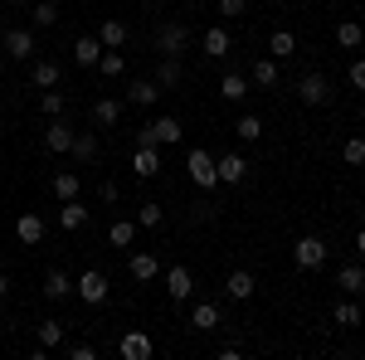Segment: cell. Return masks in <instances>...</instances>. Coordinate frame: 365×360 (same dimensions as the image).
Returning a JSON list of instances; mask_svg holds the SVG:
<instances>
[{
    "mask_svg": "<svg viewBox=\"0 0 365 360\" xmlns=\"http://www.w3.org/2000/svg\"><path fill=\"white\" fill-rule=\"evenodd\" d=\"M351 88L365 93V58H351Z\"/></svg>",
    "mask_w": 365,
    "mask_h": 360,
    "instance_id": "cell-42",
    "label": "cell"
},
{
    "mask_svg": "<svg viewBox=\"0 0 365 360\" xmlns=\"http://www.w3.org/2000/svg\"><path fill=\"white\" fill-rule=\"evenodd\" d=\"M190 292H195V273H190L185 263L166 268V297L170 302H190Z\"/></svg>",
    "mask_w": 365,
    "mask_h": 360,
    "instance_id": "cell-6",
    "label": "cell"
},
{
    "mask_svg": "<svg viewBox=\"0 0 365 360\" xmlns=\"http://www.w3.org/2000/svg\"><path fill=\"white\" fill-rule=\"evenodd\" d=\"M336 44H341V49H361V44H365V25H361V20H341V25H336Z\"/></svg>",
    "mask_w": 365,
    "mask_h": 360,
    "instance_id": "cell-28",
    "label": "cell"
},
{
    "mask_svg": "<svg viewBox=\"0 0 365 360\" xmlns=\"http://www.w3.org/2000/svg\"><path fill=\"white\" fill-rule=\"evenodd\" d=\"M161 220H166L161 205H141L137 210V229H161Z\"/></svg>",
    "mask_w": 365,
    "mask_h": 360,
    "instance_id": "cell-41",
    "label": "cell"
},
{
    "mask_svg": "<svg viewBox=\"0 0 365 360\" xmlns=\"http://www.w3.org/2000/svg\"><path fill=\"white\" fill-rule=\"evenodd\" d=\"M141 5H161V0H141Z\"/></svg>",
    "mask_w": 365,
    "mask_h": 360,
    "instance_id": "cell-48",
    "label": "cell"
},
{
    "mask_svg": "<svg viewBox=\"0 0 365 360\" xmlns=\"http://www.w3.org/2000/svg\"><path fill=\"white\" fill-rule=\"evenodd\" d=\"M15 239H20V244H29V249H34V244H44V220H39L34 210H29V215H20V220H15Z\"/></svg>",
    "mask_w": 365,
    "mask_h": 360,
    "instance_id": "cell-16",
    "label": "cell"
},
{
    "mask_svg": "<svg viewBox=\"0 0 365 360\" xmlns=\"http://www.w3.org/2000/svg\"><path fill=\"white\" fill-rule=\"evenodd\" d=\"M39 346H44V351L63 346V322H54V317H49V322H39Z\"/></svg>",
    "mask_w": 365,
    "mask_h": 360,
    "instance_id": "cell-38",
    "label": "cell"
},
{
    "mask_svg": "<svg viewBox=\"0 0 365 360\" xmlns=\"http://www.w3.org/2000/svg\"><path fill=\"white\" fill-rule=\"evenodd\" d=\"M98 195H103V205H117V200H122V190H117V180H103V185H98Z\"/></svg>",
    "mask_w": 365,
    "mask_h": 360,
    "instance_id": "cell-43",
    "label": "cell"
},
{
    "mask_svg": "<svg viewBox=\"0 0 365 360\" xmlns=\"http://www.w3.org/2000/svg\"><path fill=\"white\" fill-rule=\"evenodd\" d=\"M341 161H346V166H365V137H346L341 141Z\"/></svg>",
    "mask_w": 365,
    "mask_h": 360,
    "instance_id": "cell-39",
    "label": "cell"
},
{
    "mask_svg": "<svg viewBox=\"0 0 365 360\" xmlns=\"http://www.w3.org/2000/svg\"><path fill=\"white\" fill-rule=\"evenodd\" d=\"M54 5H58V0H54Z\"/></svg>",
    "mask_w": 365,
    "mask_h": 360,
    "instance_id": "cell-52",
    "label": "cell"
},
{
    "mask_svg": "<svg viewBox=\"0 0 365 360\" xmlns=\"http://www.w3.org/2000/svg\"><path fill=\"white\" fill-rule=\"evenodd\" d=\"M244 10H249V0H220V15H229V20L244 15Z\"/></svg>",
    "mask_w": 365,
    "mask_h": 360,
    "instance_id": "cell-44",
    "label": "cell"
},
{
    "mask_svg": "<svg viewBox=\"0 0 365 360\" xmlns=\"http://www.w3.org/2000/svg\"><path fill=\"white\" fill-rule=\"evenodd\" d=\"M58 73L63 68H58L54 58H29V83L34 88H58Z\"/></svg>",
    "mask_w": 365,
    "mask_h": 360,
    "instance_id": "cell-14",
    "label": "cell"
},
{
    "mask_svg": "<svg viewBox=\"0 0 365 360\" xmlns=\"http://www.w3.org/2000/svg\"><path fill=\"white\" fill-rule=\"evenodd\" d=\"M132 170H137L141 180L161 175V151H156V146H137V156H132Z\"/></svg>",
    "mask_w": 365,
    "mask_h": 360,
    "instance_id": "cell-18",
    "label": "cell"
},
{
    "mask_svg": "<svg viewBox=\"0 0 365 360\" xmlns=\"http://www.w3.org/2000/svg\"><path fill=\"white\" fill-rule=\"evenodd\" d=\"M73 58H78V68H98V58H103V44H98V34H78V44H73Z\"/></svg>",
    "mask_w": 365,
    "mask_h": 360,
    "instance_id": "cell-19",
    "label": "cell"
},
{
    "mask_svg": "<svg viewBox=\"0 0 365 360\" xmlns=\"http://www.w3.org/2000/svg\"><path fill=\"white\" fill-rule=\"evenodd\" d=\"M73 292H78V302H88V307H103L108 302V292H113V282L98 273V268H83V273L73 277Z\"/></svg>",
    "mask_w": 365,
    "mask_h": 360,
    "instance_id": "cell-2",
    "label": "cell"
},
{
    "mask_svg": "<svg viewBox=\"0 0 365 360\" xmlns=\"http://www.w3.org/2000/svg\"><path fill=\"white\" fill-rule=\"evenodd\" d=\"M336 287L346 292V297H356V292H365V268H361V263H346V268L336 273Z\"/></svg>",
    "mask_w": 365,
    "mask_h": 360,
    "instance_id": "cell-25",
    "label": "cell"
},
{
    "mask_svg": "<svg viewBox=\"0 0 365 360\" xmlns=\"http://www.w3.org/2000/svg\"><path fill=\"white\" fill-rule=\"evenodd\" d=\"M151 351H156V346H151L146 331H127L122 341H117V356L122 360H151Z\"/></svg>",
    "mask_w": 365,
    "mask_h": 360,
    "instance_id": "cell-8",
    "label": "cell"
},
{
    "mask_svg": "<svg viewBox=\"0 0 365 360\" xmlns=\"http://www.w3.org/2000/svg\"><path fill=\"white\" fill-rule=\"evenodd\" d=\"M34 25H39V29L58 25V5H54V0H39V5H34Z\"/></svg>",
    "mask_w": 365,
    "mask_h": 360,
    "instance_id": "cell-40",
    "label": "cell"
},
{
    "mask_svg": "<svg viewBox=\"0 0 365 360\" xmlns=\"http://www.w3.org/2000/svg\"><path fill=\"white\" fill-rule=\"evenodd\" d=\"M83 224H88L83 200H63V205H58V229H68V234H73V229H83Z\"/></svg>",
    "mask_w": 365,
    "mask_h": 360,
    "instance_id": "cell-21",
    "label": "cell"
},
{
    "mask_svg": "<svg viewBox=\"0 0 365 360\" xmlns=\"http://www.w3.org/2000/svg\"><path fill=\"white\" fill-rule=\"evenodd\" d=\"M54 195L58 200H78V170H58L54 175Z\"/></svg>",
    "mask_w": 365,
    "mask_h": 360,
    "instance_id": "cell-37",
    "label": "cell"
},
{
    "mask_svg": "<svg viewBox=\"0 0 365 360\" xmlns=\"http://www.w3.org/2000/svg\"><path fill=\"white\" fill-rule=\"evenodd\" d=\"M122 112H127L122 98H98V103H93V127H103V132H108V127L122 122Z\"/></svg>",
    "mask_w": 365,
    "mask_h": 360,
    "instance_id": "cell-9",
    "label": "cell"
},
{
    "mask_svg": "<svg viewBox=\"0 0 365 360\" xmlns=\"http://www.w3.org/2000/svg\"><path fill=\"white\" fill-rule=\"evenodd\" d=\"M225 292L234 297V302H249L253 292H258V282H253V273H249V268H234V273L225 277Z\"/></svg>",
    "mask_w": 365,
    "mask_h": 360,
    "instance_id": "cell-13",
    "label": "cell"
},
{
    "mask_svg": "<svg viewBox=\"0 0 365 360\" xmlns=\"http://www.w3.org/2000/svg\"><path fill=\"white\" fill-rule=\"evenodd\" d=\"M15 5H29V0H15Z\"/></svg>",
    "mask_w": 365,
    "mask_h": 360,
    "instance_id": "cell-49",
    "label": "cell"
},
{
    "mask_svg": "<svg viewBox=\"0 0 365 360\" xmlns=\"http://www.w3.org/2000/svg\"><path fill=\"white\" fill-rule=\"evenodd\" d=\"M331 317H336V326H361V322H365V312L356 307V297H341Z\"/></svg>",
    "mask_w": 365,
    "mask_h": 360,
    "instance_id": "cell-31",
    "label": "cell"
},
{
    "mask_svg": "<svg viewBox=\"0 0 365 360\" xmlns=\"http://www.w3.org/2000/svg\"><path fill=\"white\" fill-rule=\"evenodd\" d=\"M190 326L195 331H215L220 326V302H195L190 307Z\"/></svg>",
    "mask_w": 365,
    "mask_h": 360,
    "instance_id": "cell-22",
    "label": "cell"
},
{
    "mask_svg": "<svg viewBox=\"0 0 365 360\" xmlns=\"http://www.w3.org/2000/svg\"><path fill=\"white\" fill-rule=\"evenodd\" d=\"M127 268H132V277H137V282H156V273H161V263H156V253H132V263H127Z\"/></svg>",
    "mask_w": 365,
    "mask_h": 360,
    "instance_id": "cell-23",
    "label": "cell"
},
{
    "mask_svg": "<svg viewBox=\"0 0 365 360\" xmlns=\"http://www.w3.org/2000/svg\"><path fill=\"white\" fill-rule=\"evenodd\" d=\"M249 78H244V73H225V78H220V98H225V103H244V98H249Z\"/></svg>",
    "mask_w": 365,
    "mask_h": 360,
    "instance_id": "cell-24",
    "label": "cell"
},
{
    "mask_svg": "<svg viewBox=\"0 0 365 360\" xmlns=\"http://www.w3.org/2000/svg\"><path fill=\"white\" fill-rule=\"evenodd\" d=\"M249 83L253 88H278V58H253Z\"/></svg>",
    "mask_w": 365,
    "mask_h": 360,
    "instance_id": "cell-20",
    "label": "cell"
},
{
    "mask_svg": "<svg viewBox=\"0 0 365 360\" xmlns=\"http://www.w3.org/2000/svg\"><path fill=\"white\" fill-rule=\"evenodd\" d=\"M132 239H137V220H113L108 224V244H113V249H132Z\"/></svg>",
    "mask_w": 365,
    "mask_h": 360,
    "instance_id": "cell-26",
    "label": "cell"
},
{
    "mask_svg": "<svg viewBox=\"0 0 365 360\" xmlns=\"http://www.w3.org/2000/svg\"><path fill=\"white\" fill-rule=\"evenodd\" d=\"M0 49L10 58H20V63H29L34 58V29H5L0 34Z\"/></svg>",
    "mask_w": 365,
    "mask_h": 360,
    "instance_id": "cell-5",
    "label": "cell"
},
{
    "mask_svg": "<svg viewBox=\"0 0 365 360\" xmlns=\"http://www.w3.org/2000/svg\"><path fill=\"white\" fill-rule=\"evenodd\" d=\"M78 161H98V137L93 132H73V146H68Z\"/></svg>",
    "mask_w": 365,
    "mask_h": 360,
    "instance_id": "cell-35",
    "label": "cell"
},
{
    "mask_svg": "<svg viewBox=\"0 0 365 360\" xmlns=\"http://www.w3.org/2000/svg\"><path fill=\"white\" fill-rule=\"evenodd\" d=\"M98 44H103V49H122V44H127V25H122V20H103V25H98Z\"/></svg>",
    "mask_w": 365,
    "mask_h": 360,
    "instance_id": "cell-27",
    "label": "cell"
},
{
    "mask_svg": "<svg viewBox=\"0 0 365 360\" xmlns=\"http://www.w3.org/2000/svg\"><path fill=\"white\" fill-rule=\"evenodd\" d=\"M215 170H220V185H239V180L249 175V161H244L239 151H229V156H220V161H215Z\"/></svg>",
    "mask_w": 365,
    "mask_h": 360,
    "instance_id": "cell-12",
    "label": "cell"
},
{
    "mask_svg": "<svg viewBox=\"0 0 365 360\" xmlns=\"http://www.w3.org/2000/svg\"><path fill=\"white\" fill-rule=\"evenodd\" d=\"M297 98H302L307 108H327V103H331V83H327V73H307V78L297 83Z\"/></svg>",
    "mask_w": 365,
    "mask_h": 360,
    "instance_id": "cell-7",
    "label": "cell"
},
{
    "mask_svg": "<svg viewBox=\"0 0 365 360\" xmlns=\"http://www.w3.org/2000/svg\"><path fill=\"white\" fill-rule=\"evenodd\" d=\"M0 108H5V103H0Z\"/></svg>",
    "mask_w": 365,
    "mask_h": 360,
    "instance_id": "cell-50",
    "label": "cell"
},
{
    "mask_svg": "<svg viewBox=\"0 0 365 360\" xmlns=\"http://www.w3.org/2000/svg\"><path fill=\"white\" fill-rule=\"evenodd\" d=\"M151 132H156V146H175L180 141V122L175 117H156V122H146Z\"/></svg>",
    "mask_w": 365,
    "mask_h": 360,
    "instance_id": "cell-30",
    "label": "cell"
},
{
    "mask_svg": "<svg viewBox=\"0 0 365 360\" xmlns=\"http://www.w3.org/2000/svg\"><path fill=\"white\" fill-rule=\"evenodd\" d=\"M39 292H44L49 302H63V297H73V277L63 273V268H49V273H44V287H39Z\"/></svg>",
    "mask_w": 365,
    "mask_h": 360,
    "instance_id": "cell-11",
    "label": "cell"
},
{
    "mask_svg": "<svg viewBox=\"0 0 365 360\" xmlns=\"http://www.w3.org/2000/svg\"><path fill=\"white\" fill-rule=\"evenodd\" d=\"M234 137H239V141H258V137H263V117L244 112V117L234 122Z\"/></svg>",
    "mask_w": 365,
    "mask_h": 360,
    "instance_id": "cell-34",
    "label": "cell"
},
{
    "mask_svg": "<svg viewBox=\"0 0 365 360\" xmlns=\"http://www.w3.org/2000/svg\"><path fill=\"white\" fill-rule=\"evenodd\" d=\"M185 170H190L195 190H215V185H220V170H215V156H210L205 146H195V151L185 156Z\"/></svg>",
    "mask_w": 365,
    "mask_h": 360,
    "instance_id": "cell-3",
    "label": "cell"
},
{
    "mask_svg": "<svg viewBox=\"0 0 365 360\" xmlns=\"http://www.w3.org/2000/svg\"><path fill=\"white\" fill-rule=\"evenodd\" d=\"M5 287H10V282H5V273H0V297H5Z\"/></svg>",
    "mask_w": 365,
    "mask_h": 360,
    "instance_id": "cell-47",
    "label": "cell"
},
{
    "mask_svg": "<svg viewBox=\"0 0 365 360\" xmlns=\"http://www.w3.org/2000/svg\"><path fill=\"white\" fill-rule=\"evenodd\" d=\"M180 78H185L180 58H161V63H156V88H180Z\"/></svg>",
    "mask_w": 365,
    "mask_h": 360,
    "instance_id": "cell-29",
    "label": "cell"
},
{
    "mask_svg": "<svg viewBox=\"0 0 365 360\" xmlns=\"http://www.w3.org/2000/svg\"><path fill=\"white\" fill-rule=\"evenodd\" d=\"M0 302H5V297H0Z\"/></svg>",
    "mask_w": 365,
    "mask_h": 360,
    "instance_id": "cell-51",
    "label": "cell"
},
{
    "mask_svg": "<svg viewBox=\"0 0 365 360\" xmlns=\"http://www.w3.org/2000/svg\"><path fill=\"white\" fill-rule=\"evenodd\" d=\"M68 356L73 360H98V346H83V341H78V346H68Z\"/></svg>",
    "mask_w": 365,
    "mask_h": 360,
    "instance_id": "cell-45",
    "label": "cell"
},
{
    "mask_svg": "<svg viewBox=\"0 0 365 360\" xmlns=\"http://www.w3.org/2000/svg\"><path fill=\"white\" fill-rule=\"evenodd\" d=\"M98 73H103V78H122V73H127V58L117 54V49H103V58H98Z\"/></svg>",
    "mask_w": 365,
    "mask_h": 360,
    "instance_id": "cell-32",
    "label": "cell"
},
{
    "mask_svg": "<svg viewBox=\"0 0 365 360\" xmlns=\"http://www.w3.org/2000/svg\"><path fill=\"white\" fill-rule=\"evenodd\" d=\"M356 253H361V258H365V229H361V234H356Z\"/></svg>",
    "mask_w": 365,
    "mask_h": 360,
    "instance_id": "cell-46",
    "label": "cell"
},
{
    "mask_svg": "<svg viewBox=\"0 0 365 360\" xmlns=\"http://www.w3.org/2000/svg\"><path fill=\"white\" fill-rule=\"evenodd\" d=\"M156 98H161L156 78H137V83L127 88V103H132V108H156Z\"/></svg>",
    "mask_w": 365,
    "mask_h": 360,
    "instance_id": "cell-17",
    "label": "cell"
},
{
    "mask_svg": "<svg viewBox=\"0 0 365 360\" xmlns=\"http://www.w3.org/2000/svg\"><path fill=\"white\" fill-rule=\"evenodd\" d=\"M185 49H190V25L166 20V25L156 29V54H161V58H180Z\"/></svg>",
    "mask_w": 365,
    "mask_h": 360,
    "instance_id": "cell-1",
    "label": "cell"
},
{
    "mask_svg": "<svg viewBox=\"0 0 365 360\" xmlns=\"http://www.w3.org/2000/svg\"><path fill=\"white\" fill-rule=\"evenodd\" d=\"M44 146H49L54 156H63V151L73 146V127H68L63 117H49V127H44Z\"/></svg>",
    "mask_w": 365,
    "mask_h": 360,
    "instance_id": "cell-10",
    "label": "cell"
},
{
    "mask_svg": "<svg viewBox=\"0 0 365 360\" xmlns=\"http://www.w3.org/2000/svg\"><path fill=\"white\" fill-rule=\"evenodd\" d=\"M292 263H297V268H307V273H317V268L327 263V244H322L317 234H302V239L292 244Z\"/></svg>",
    "mask_w": 365,
    "mask_h": 360,
    "instance_id": "cell-4",
    "label": "cell"
},
{
    "mask_svg": "<svg viewBox=\"0 0 365 360\" xmlns=\"http://www.w3.org/2000/svg\"><path fill=\"white\" fill-rule=\"evenodd\" d=\"M229 44H234V39H229L225 25H215V29H205V34H200V49H205V58H225Z\"/></svg>",
    "mask_w": 365,
    "mask_h": 360,
    "instance_id": "cell-15",
    "label": "cell"
},
{
    "mask_svg": "<svg viewBox=\"0 0 365 360\" xmlns=\"http://www.w3.org/2000/svg\"><path fill=\"white\" fill-rule=\"evenodd\" d=\"M297 49V39H292V29H273V39H268V54L273 58H287Z\"/></svg>",
    "mask_w": 365,
    "mask_h": 360,
    "instance_id": "cell-36",
    "label": "cell"
},
{
    "mask_svg": "<svg viewBox=\"0 0 365 360\" xmlns=\"http://www.w3.org/2000/svg\"><path fill=\"white\" fill-rule=\"evenodd\" d=\"M63 108H68V98H63V93L39 88V112H44V117H63Z\"/></svg>",
    "mask_w": 365,
    "mask_h": 360,
    "instance_id": "cell-33",
    "label": "cell"
}]
</instances>
